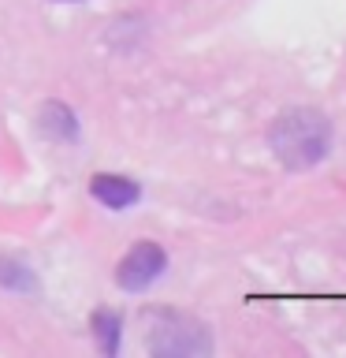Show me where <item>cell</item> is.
<instances>
[{
	"mask_svg": "<svg viewBox=\"0 0 346 358\" xmlns=\"http://www.w3.org/2000/svg\"><path fill=\"white\" fill-rule=\"evenodd\" d=\"M268 145L290 172H306L328 157L331 123L320 108H287L268 127Z\"/></svg>",
	"mask_w": 346,
	"mask_h": 358,
	"instance_id": "1",
	"label": "cell"
},
{
	"mask_svg": "<svg viewBox=\"0 0 346 358\" xmlns=\"http://www.w3.org/2000/svg\"><path fill=\"white\" fill-rule=\"evenodd\" d=\"M145 347L153 355H209V332L205 324L186 317L179 310H145Z\"/></svg>",
	"mask_w": 346,
	"mask_h": 358,
	"instance_id": "2",
	"label": "cell"
},
{
	"mask_svg": "<svg viewBox=\"0 0 346 358\" xmlns=\"http://www.w3.org/2000/svg\"><path fill=\"white\" fill-rule=\"evenodd\" d=\"M164 265H167V254L160 250V246L156 243H138V246H130V250L123 254V262L116 268V280H119V287H127V291H145L156 276L164 273Z\"/></svg>",
	"mask_w": 346,
	"mask_h": 358,
	"instance_id": "3",
	"label": "cell"
},
{
	"mask_svg": "<svg viewBox=\"0 0 346 358\" xmlns=\"http://www.w3.org/2000/svg\"><path fill=\"white\" fill-rule=\"evenodd\" d=\"M89 190H93V198L100 201V206H108V209H130L134 201L142 198V190H138V183H134V179H127V176H112V172L93 176Z\"/></svg>",
	"mask_w": 346,
	"mask_h": 358,
	"instance_id": "4",
	"label": "cell"
},
{
	"mask_svg": "<svg viewBox=\"0 0 346 358\" xmlns=\"http://www.w3.org/2000/svg\"><path fill=\"white\" fill-rule=\"evenodd\" d=\"M93 336H100V351L116 355L119 351V317L112 310H97L93 313Z\"/></svg>",
	"mask_w": 346,
	"mask_h": 358,
	"instance_id": "5",
	"label": "cell"
},
{
	"mask_svg": "<svg viewBox=\"0 0 346 358\" xmlns=\"http://www.w3.org/2000/svg\"><path fill=\"white\" fill-rule=\"evenodd\" d=\"M0 284H11V287H33V280L22 273V265H15V262H0Z\"/></svg>",
	"mask_w": 346,
	"mask_h": 358,
	"instance_id": "6",
	"label": "cell"
},
{
	"mask_svg": "<svg viewBox=\"0 0 346 358\" xmlns=\"http://www.w3.org/2000/svg\"><path fill=\"white\" fill-rule=\"evenodd\" d=\"M56 4H75V0H56Z\"/></svg>",
	"mask_w": 346,
	"mask_h": 358,
	"instance_id": "7",
	"label": "cell"
}]
</instances>
